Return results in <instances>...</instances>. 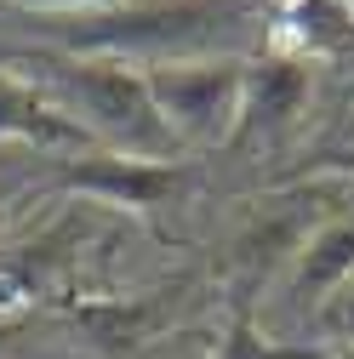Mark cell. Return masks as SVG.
<instances>
[{
    "instance_id": "7a4b0ae2",
    "label": "cell",
    "mask_w": 354,
    "mask_h": 359,
    "mask_svg": "<svg viewBox=\"0 0 354 359\" xmlns=\"http://www.w3.org/2000/svg\"><path fill=\"white\" fill-rule=\"evenodd\" d=\"M6 63H18V74L40 86L86 131V143L98 137L109 154H131V160H183V143L166 131L143 69L114 63V57H69L52 46L18 52Z\"/></svg>"
},
{
    "instance_id": "8992f818",
    "label": "cell",
    "mask_w": 354,
    "mask_h": 359,
    "mask_svg": "<svg viewBox=\"0 0 354 359\" xmlns=\"http://www.w3.org/2000/svg\"><path fill=\"white\" fill-rule=\"evenodd\" d=\"M0 143H23L34 154H80L86 131L18 69L0 63Z\"/></svg>"
},
{
    "instance_id": "3957f363",
    "label": "cell",
    "mask_w": 354,
    "mask_h": 359,
    "mask_svg": "<svg viewBox=\"0 0 354 359\" xmlns=\"http://www.w3.org/2000/svg\"><path fill=\"white\" fill-rule=\"evenodd\" d=\"M149 97L166 131L189 149L235 143V120L246 97V57H189V63H155L143 69Z\"/></svg>"
},
{
    "instance_id": "9c48e42d",
    "label": "cell",
    "mask_w": 354,
    "mask_h": 359,
    "mask_svg": "<svg viewBox=\"0 0 354 359\" xmlns=\"http://www.w3.org/2000/svg\"><path fill=\"white\" fill-rule=\"evenodd\" d=\"M315 337H320L326 348H354V274L320 302V313H315Z\"/></svg>"
},
{
    "instance_id": "6da1fadb",
    "label": "cell",
    "mask_w": 354,
    "mask_h": 359,
    "mask_svg": "<svg viewBox=\"0 0 354 359\" xmlns=\"http://www.w3.org/2000/svg\"><path fill=\"white\" fill-rule=\"evenodd\" d=\"M275 0H114L92 12L34 18L69 57H114V63H189V57H246L240 46L263 34L269 46Z\"/></svg>"
},
{
    "instance_id": "30bf717a",
    "label": "cell",
    "mask_w": 354,
    "mask_h": 359,
    "mask_svg": "<svg viewBox=\"0 0 354 359\" xmlns=\"http://www.w3.org/2000/svg\"><path fill=\"white\" fill-rule=\"evenodd\" d=\"M29 6V18H58V12H92V6H114V0H18Z\"/></svg>"
},
{
    "instance_id": "ba28073f",
    "label": "cell",
    "mask_w": 354,
    "mask_h": 359,
    "mask_svg": "<svg viewBox=\"0 0 354 359\" xmlns=\"http://www.w3.org/2000/svg\"><path fill=\"white\" fill-rule=\"evenodd\" d=\"M217 359H320V348H291V342H269L257 331V320H251V308H235V320H229V331L217 337Z\"/></svg>"
},
{
    "instance_id": "7c38bea8",
    "label": "cell",
    "mask_w": 354,
    "mask_h": 359,
    "mask_svg": "<svg viewBox=\"0 0 354 359\" xmlns=\"http://www.w3.org/2000/svg\"><path fill=\"white\" fill-rule=\"evenodd\" d=\"M320 359H354V348H320Z\"/></svg>"
},
{
    "instance_id": "52a82bcc",
    "label": "cell",
    "mask_w": 354,
    "mask_h": 359,
    "mask_svg": "<svg viewBox=\"0 0 354 359\" xmlns=\"http://www.w3.org/2000/svg\"><path fill=\"white\" fill-rule=\"evenodd\" d=\"M354 274V211H337L326 217L315 234L303 240V251L291 257V274H286V302L297 313L315 320L320 302Z\"/></svg>"
},
{
    "instance_id": "5b68a950",
    "label": "cell",
    "mask_w": 354,
    "mask_h": 359,
    "mask_svg": "<svg viewBox=\"0 0 354 359\" xmlns=\"http://www.w3.org/2000/svg\"><path fill=\"white\" fill-rule=\"evenodd\" d=\"M308 97H315V69L286 52L246 57V97L235 120V143H280L303 126Z\"/></svg>"
},
{
    "instance_id": "277c9868",
    "label": "cell",
    "mask_w": 354,
    "mask_h": 359,
    "mask_svg": "<svg viewBox=\"0 0 354 359\" xmlns=\"http://www.w3.org/2000/svg\"><path fill=\"white\" fill-rule=\"evenodd\" d=\"M52 183L98 200V205H120V211H160L177 205L195 183L189 160H131V154H109V149H80L52 160Z\"/></svg>"
},
{
    "instance_id": "8fae6325",
    "label": "cell",
    "mask_w": 354,
    "mask_h": 359,
    "mask_svg": "<svg viewBox=\"0 0 354 359\" xmlns=\"http://www.w3.org/2000/svg\"><path fill=\"white\" fill-rule=\"evenodd\" d=\"M18 189V171H12V154H0V200Z\"/></svg>"
}]
</instances>
